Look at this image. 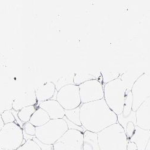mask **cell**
<instances>
[{"instance_id": "obj_21", "label": "cell", "mask_w": 150, "mask_h": 150, "mask_svg": "<svg viewBox=\"0 0 150 150\" xmlns=\"http://www.w3.org/2000/svg\"><path fill=\"white\" fill-rule=\"evenodd\" d=\"M1 117L4 124L12 122H16L15 118L11 110H7L3 112L2 113H1Z\"/></svg>"}, {"instance_id": "obj_11", "label": "cell", "mask_w": 150, "mask_h": 150, "mask_svg": "<svg viewBox=\"0 0 150 150\" xmlns=\"http://www.w3.org/2000/svg\"><path fill=\"white\" fill-rule=\"evenodd\" d=\"M35 91L34 89L25 91L16 97L12 102V109L19 112L24 108L35 106L37 102Z\"/></svg>"}, {"instance_id": "obj_16", "label": "cell", "mask_w": 150, "mask_h": 150, "mask_svg": "<svg viewBox=\"0 0 150 150\" xmlns=\"http://www.w3.org/2000/svg\"><path fill=\"white\" fill-rule=\"evenodd\" d=\"M83 150H100V149L98 134L96 133L86 130L83 133Z\"/></svg>"}, {"instance_id": "obj_29", "label": "cell", "mask_w": 150, "mask_h": 150, "mask_svg": "<svg viewBox=\"0 0 150 150\" xmlns=\"http://www.w3.org/2000/svg\"><path fill=\"white\" fill-rule=\"evenodd\" d=\"M0 150H10V149H1V148H0Z\"/></svg>"}, {"instance_id": "obj_25", "label": "cell", "mask_w": 150, "mask_h": 150, "mask_svg": "<svg viewBox=\"0 0 150 150\" xmlns=\"http://www.w3.org/2000/svg\"><path fill=\"white\" fill-rule=\"evenodd\" d=\"M33 140L35 141L37 143V144L39 146L41 150H54L53 145H48L43 144L42 142H40L38 139H37L35 136L34 137Z\"/></svg>"}, {"instance_id": "obj_22", "label": "cell", "mask_w": 150, "mask_h": 150, "mask_svg": "<svg viewBox=\"0 0 150 150\" xmlns=\"http://www.w3.org/2000/svg\"><path fill=\"white\" fill-rule=\"evenodd\" d=\"M16 150H41L39 146L33 140H28Z\"/></svg>"}, {"instance_id": "obj_14", "label": "cell", "mask_w": 150, "mask_h": 150, "mask_svg": "<svg viewBox=\"0 0 150 150\" xmlns=\"http://www.w3.org/2000/svg\"><path fill=\"white\" fill-rule=\"evenodd\" d=\"M149 137L150 130L136 126L134 132L129 141L134 143L138 150H145Z\"/></svg>"}, {"instance_id": "obj_12", "label": "cell", "mask_w": 150, "mask_h": 150, "mask_svg": "<svg viewBox=\"0 0 150 150\" xmlns=\"http://www.w3.org/2000/svg\"><path fill=\"white\" fill-rule=\"evenodd\" d=\"M137 126L144 130H150V97L136 111Z\"/></svg>"}, {"instance_id": "obj_6", "label": "cell", "mask_w": 150, "mask_h": 150, "mask_svg": "<svg viewBox=\"0 0 150 150\" xmlns=\"http://www.w3.org/2000/svg\"><path fill=\"white\" fill-rule=\"evenodd\" d=\"M133 96L131 91L127 94L122 113L117 115V122L124 129L128 141L134 132L136 124V112L132 109Z\"/></svg>"}, {"instance_id": "obj_18", "label": "cell", "mask_w": 150, "mask_h": 150, "mask_svg": "<svg viewBox=\"0 0 150 150\" xmlns=\"http://www.w3.org/2000/svg\"><path fill=\"white\" fill-rule=\"evenodd\" d=\"M100 77H101V74L98 73H78L74 75L73 83L79 86L88 81L98 80V78Z\"/></svg>"}, {"instance_id": "obj_19", "label": "cell", "mask_w": 150, "mask_h": 150, "mask_svg": "<svg viewBox=\"0 0 150 150\" xmlns=\"http://www.w3.org/2000/svg\"><path fill=\"white\" fill-rule=\"evenodd\" d=\"M36 109L35 106H30L22 109L18 113L19 119L24 124L29 122Z\"/></svg>"}, {"instance_id": "obj_20", "label": "cell", "mask_w": 150, "mask_h": 150, "mask_svg": "<svg viewBox=\"0 0 150 150\" xmlns=\"http://www.w3.org/2000/svg\"><path fill=\"white\" fill-rule=\"evenodd\" d=\"M65 117L78 126H82L80 120V106L71 110H65Z\"/></svg>"}, {"instance_id": "obj_13", "label": "cell", "mask_w": 150, "mask_h": 150, "mask_svg": "<svg viewBox=\"0 0 150 150\" xmlns=\"http://www.w3.org/2000/svg\"><path fill=\"white\" fill-rule=\"evenodd\" d=\"M39 108L45 110L51 120L63 119L65 117V110L56 100L50 99L41 102L39 105Z\"/></svg>"}, {"instance_id": "obj_27", "label": "cell", "mask_w": 150, "mask_h": 150, "mask_svg": "<svg viewBox=\"0 0 150 150\" xmlns=\"http://www.w3.org/2000/svg\"><path fill=\"white\" fill-rule=\"evenodd\" d=\"M23 139L25 141H27L28 140H33L34 137H35V136H30V135L26 134L25 132L23 130Z\"/></svg>"}, {"instance_id": "obj_1", "label": "cell", "mask_w": 150, "mask_h": 150, "mask_svg": "<svg viewBox=\"0 0 150 150\" xmlns=\"http://www.w3.org/2000/svg\"><path fill=\"white\" fill-rule=\"evenodd\" d=\"M80 120L82 127L98 133L117 122V115L107 105L105 99L81 104Z\"/></svg>"}, {"instance_id": "obj_15", "label": "cell", "mask_w": 150, "mask_h": 150, "mask_svg": "<svg viewBox=\"0 0 150 150\" xmlns=\"http://www.w3.org/2000/svg\"><path fill=\"white\" fill-rule=\"evenodd\" d=\"M55 90L56 86L52 82L43 84L35 91L37 102L41 103L51 99L55 93Z\"/></svg>"}, {"instance_id": "obj_8", "label": "cell", "mask_w": 150, "mask_h": 150, "mask_svg": "<svg viewBox=\"0 0 150 150\" xmlns=\"http://www.w3.org/2000/svg\"><path fill=\"white\" fill-rule=\"evenodd\" d=\"M131 92L133 96L132 109H137L150 97V74L144 73L133 83Z\"/></svg>"}, {"instance_id": "obj_4", "label": "cell", "mask_w": 150, "mask_h": 150, "mask_svg": "<svg viewBox=\"0 0 150 150\" xmlns=\"http://www.w3.org/2000/svg\"><path fill=\"white\" fill-rule=\"evenodd\" d=\"M69 130L64 119L50 120L46 124L35 129V137L43 144L54 145Z\"/></svg>"}, {"instance_id": "obj_5", "label": "cell", "mask_w": 150, "mask_h": 150, "mask_svg": "<svg viewBox=\"0 0 150 150\" xmlns=\"http://www.w3.org/2000/svg\"><path fill=\"white\" fill-rule=\"evenodd\" d=\"M23 141V129L16 122L4 124L0 130V148L16 150Z\"/></svg>"}, {"instance_id": "obj_17", "label": "cell", "mask_w": 150, "mask_h": 150, "mask_svg": "<svg viewBox=\"0 0 150 150\" xmlns=\"http://www.w3.org/2000/svg\"><path fill=\"white\" fill-rule=\"evenodd\" d=\"M50 120L51 118L47 112L43 109L38 108L32 115L29 122L35 127H38L43 126Z\"/></svg>"}, {"instance_id": "obj_28", "label": "cell", "mask_w": 150, "mask_h": 150, "mask_svg": "<svg viewBox=\"0 0 150 150\" xmlns=\"http://www.w3.org/2000/svg\"><path fill=\"white\" fill-rule=\"evenodd\" d=\"M145 150H150V137H149V139L148 142L147 144V145L146 146Z\"/></svg>"}, {"instance_id": "obj_3", "label": "cell", "mask_w": 150, "mask_h": 150, "mask_svg": "<svg viewBox=\"0 0 150 150\" xmlns=\"http://www.w3.org/2000/svg\"><path fill=\"white\" fill-rule=\"evenodd\" d=\"M104 99L111 110L118 115L122 113L129 91L120 78L112 80L103 86Z\"/></svg>"}, {"instance_id": "obj_2", "label": "cell", "mask_w": 150, "mask_h": 150, "mask_svg": "<svg viewBox=\"0 0 150 150\" xmlns=\"http://www.w3.org/2000/svg\"><path fill=\"white\" fill-rule=\"evenodd\" d=\"M97 134L100 150H127V137L119 123L112 125Z\"/></svg>"}, {"instance_id": "obj_7", "label": "cell", "mask_w": 150, "mask_h": 150, "mask_svg": "<svg viewBox=\"0 0 150 150\" xmlns=\"http://www.w3.org/2000/svg\"><path fill=\"white\" fill-rule=\"evenodd\" d=\"M56 100L64 110L79 107L82 103L79 86L71 83L62 86L57 93Z\"/></svg>"}, {"instance_id": "obj_24", "label": "cell", "mask_w": 150, "mask_h": 150, "mask_svg": "<svg viewBox=\"0 0 150 150\" xmlns=\"http://www.w3.org/2000/svg\"><path fill=\"white\" fill-rule=\"evenodd\" d=\"M63 119L66 121L67 124V126H68V128L69 129H74V130H79L81 132H82L83 133L86 131V130L82 127V126H78L77 125H76L75 124L71 122V121H70L69 120L67 119V118L66 117H64L63 118Z\"/></svg>"}, {"instance_id": "obj_10", "label": "cell", "mask_w": 150, "mask_h": 150, "mask_svg": "<svg viewBox=\"0 0 150 150\" xmlns=\"http://www.w3.org/2000/svg\"><path fill=\"white\" fill-rule=\"evenodd\" d=\"M79 88L82 104L104 98L103 85L97 79L86 81L79 85Z\"/></svg>"}, {"instance_id": "obj_26", "label": "cell", "mask_w": 150, "mask_h": 150, "mask_svg": "<svg viewBox=\"0 0 150 150\" xmlns=\"http://www.w3.org/2000/svg\"><path fill=\"white\" fill-rule=\"evenodd\" d=\"M127 150H138V149H137V146L134 143L128 141Z\"/></svg>"}, {"instance_id": "obj_9", "label": "cell", "mask_w": 150, "mask_h": 150, "mask_svg": "<svg viewBox=\"0 0 150 150\" xmlns=\"http://www.w3.org/2000/svg\"><path fill=\"white\" fill-rule=\"evenodd\" d=\"M83 133L79 130L69 129L53 145L54 150H83Z\"/></svg>"}, {"instance_id": "obj_23", "label": "cell", "mask_w": 150, "mask_h": 150, "mask_svg": "<svg viewBox=\"0 0 150 150\" xmlns=\"http://www.w3.org/2000/svg\"><path fill=\"white\" fill-rule=\"evenodd\" d=\"M35 129H36V127L35 126H34L33 125L31 124L30 122H26L24 124L23 130L25 132L26 134H27L30 136H35Z\"/></svg>"}]
</instances>
